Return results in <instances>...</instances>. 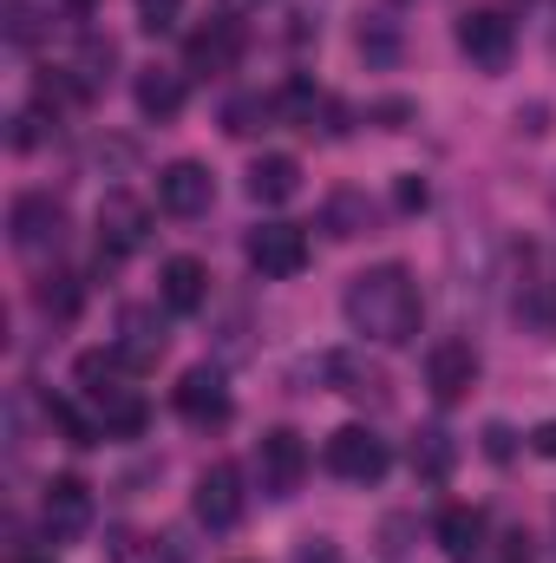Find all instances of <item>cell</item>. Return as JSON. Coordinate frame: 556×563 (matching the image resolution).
I'll use <instances>...</instances> for the list:
<instances>
[{
    "label": "cell",
    "instance_id": "6da1fadb",
    "mask_svg": "<svg viewBox=\"0 0 556 563\" xmlns=\"http://www.w3.org/2000/svg\"><path fill=\"white\" fill-rule=\"evenodd\" d=\"M419 282L400 269V263H380V269H360L347 282V328L374 347H407L419 334Z\"/></svg>",
    "mask_w": 556,
    "mask_h": 563
},
{
    "label": "cell",
    "instance_id": "7a4b0ae2",
    "mask_svg": "<svg viewBox=\"0 0 556 563\" xmlns=\"http://www.w3.org/2000/svg\"><path fill=\"white\" fill-rule=\"evenodd\" d=\"M79 394L92 400V420L105 439H138L144 432V400L125 387V361L119 354H79Z\"/></svg>",
    "mask_w": 556,
    "mask_h": 563
},
{
    "label": "cell",
    "instance_id": "3957f363",
    "mask_svg": "<svg viewBox=\"0 0 556 563\" xmlns=\"http://www.w3.org/2000/svg\"><path fill=\"white\" fill-rule=\"evenodd\" d=\"M321 459H327V472L347 478V485H380L387 465H393V452H387V439H380L374 426H341Z\"/></svg>",
    "mask_w": 556,
    "mask_h": 563
},
{
    "label": "cell",
    "instance_id": "277c9868",
    "mask_svg": "<svg viewBox=\"0 0 556 563\" xmlns=\"http://www.w3.org/2000/svg\"><path fill=\"white\" fill-rule=\"evenodd\" d=\"M190 511H197L203 531H236L243 525V472L230 459L203 465L197 472V492H190Z\"/></svg>",
    "mask_w": 556,
    "mask_h": 563
},
{
    "label": "cell",
    "instance_id": "5b68a950",
    "mask_svg": "<svg viewBox=\"0 0 556 563\" xmlns=\"http://www.w3.org/2000/svg\"><path fill=\"white\" fill-rule=\"evenodd\" d=\"M7 230H13V250H20L26 263H46V256H59V243H66V210H59L53 197H20L13 217H7Z\"/></svg>",
    "mask_w": 556,
    "mask_h": 563
},
{
    "label": "cell",
    "instance_id": "8992f818",
    "mask_svg": "<svg viewBox=\"0 0 556 563\" xmlns=\"http://www.w3.org/2000/svg\"><path fill=\"white\" fill-rule=\"evenodd\" d=\"M249 269L263 282H288L308 269V230L301 223H256L249 230Z\"/></svg>",
    "mask_w": 556,
    "mask_h": 563
},
{
    "label": "cell",
    "instance_id": "52a82bcc",
    "mask_svg": "<svg viewBox=\"0 0 556 563\" xmlns=\"http://www.w3.org/2000/svg\"><path fill=\"white\" fill-rule=\"evenodd\" d=\"M256 472H263V492H269V498H294V492H301V478H308V445H301L294 426L263 432V445H256Z\"/></svg>",
    "mask_w": 556,
    "mask_h": 563
},
{
    "label": "cell",
    "instance_id": "ba28073f",
    "mask_svg": "<svg viewBox=\"0 0 556 563\" xmlns=\"http://www.w3.org/2000/svg\"><path fill=\"white\" fill-rule=\"evenodd\" d=\"M458 53H465L478 73H504V66H511V53H518V33H511V20H504V13L478 7V13H465V20H458Z\"/></svg>",
    "mask_w": 556,
    "mask_h": 563
},
{
    "label": "cell",
    "instance_id": "9c48e42d",
    "mask_svg": "<svg viewBox=\"0 0 556 563\" xmlns=\"http://www.w3.org/2000/svg\"><path fill=\"white\" fill-rule=\"evenodd\" d=\"M144 243H151V210H144L132 190H112L105 203H99V256H138Z\"/></svg>",
    "mask_w": 556,
    "mask_h": 563
},
{
    "label": "cell",
    "instance_id": "30bf717a",
    "mask_svg": "<svg viewBox=\"0 0 556 563\" xmlns=\"http://www.w3.org/2000/svg\"><path fill=\"white\" fill-rule=\"evenodd\" d=\"M210 197H216V177H210L197 157H177V164L157 170V210H170V217H203Z\"/></svg>",
    "mask_w": 556,
    "mask_h": 563
},
{
    "label": "cell",
    "instance_id": "8fae6325",
    "mask_svg": "<svg viewBox=\"0 0 556 563\" xmlns=\"http://www.w3.org/2000/svg\"><path fill=\"white\" fill-rule=\"evenodd\" d=\"M471 380H478V347H471V341H438V347L425 354V387H432L438 407L465 400Z\"/></svg>",
    "mask_w": 556,
    "mask_h": 563
},
{
    "label": "cell",
    "instance_id": "7c38bea8",
    "mask_svg": "<svg viewBox=\"0 0 556 563\" xmlns=\"http://www.w3.org/2000/svg\"><path fill=\"white\" fill-rule=\"evenodd\" d=\"M40 518H46L53 538H79V531L92 525V485L73 478V472H59V478L40 492Z\"/></svg>",
    "mask_w": 556,
    "mask_h": 563
},
{
    "label": "cell",
    "instance_id": "4fadbf2b",
    "mask_svg": "<svg viewBox=\"0 0 556 563\" xmlns=\"http://www.w3.org/2000/svg\"><path fill=\"white\" fill-rule=\"evenodd\" d=\"M177 413L190 426H223L230 420V387H223V374H216V367H190V374L177 380Z\"/></svg>",
    "mask_w": 556,
    "mask_h": 563
},
{
    "label": "cell",
    "instance_id": "5bb4252c",
    "mask_svg": "<svg viewBox=\"0 0 556 563\" xmlns=\"http://www.w3.org/2000/svg\"><path fill=\"white\" fill-rule=\"evenodd\" d=\"M157 295H164L170 314H197V308L210 301V269H203L197 256H170V263L157 269Z\"/></svg>",
    "mask_w": 556,
    "mask_h": 563
},
{
    "label": "cell",
    "instance_id": "9a60e30c",
    "mask_svg": "<svg viewBox=\"0 0 556 563\" xmlns=\"http://www.w3.org/2000/svg\"><path fill=\"white\" fill-rule=\"evenodd\" d=\"M243 59V20H210L190 33V73H230Z\"/></svg>",
    "mask_w": 556,
    "mask_h": 563
},
{
    "label": "cell",
    "instance_id": "2e32d148",
    "mask_svg": "<svg viewBox=\"0 0 556 563\" xmlns=\"http://www.w3.org/2000/svg\"><path fill=\"white\" fill-rule=\"evenodd\" d=\"M112 354L125 361V374H151V367H157V354H164V328H157L151 314H138V308H132V314L119 321Z\"/></svg>",
    "mask_w": 556,
    "mask_h": 563
},
{
    "label": "cell",
    "instance_id": "e0dca14e",
    "mask_svg": "<svg viewBox=\"0 0 556 563\" xmlns=\"http://www.w3.org/2000/svg\"><path fill=\"white\" fill-rule=\"evenodd\" d=\"M485 511H471V505H452L445 518H438V544H445V558L452 563H485Z\"/></svg>",
    "mask_w": 556,
    "mask_h": 563
},
{
    "label": "cell",
    "instance_id": "ac0fdd59",
    "mask_svg": "<svg viewBox=\"0 0 556 563\" xmlns=\"http://www.w3.org/2000/svg\"><path fill=\"white\" fill-rule=\"evenodd\" d=\"M184 99H190V86H184V73H170V66H144L138 73V112L144 119H177L184 112Z\"/></svg>",
    "mask_w": 556,
    "mask_h": 563
},
{
    "label": "cell",
    "instance_id": "d6986e66",
    "mask_svg": "<svg viewBox=\"0 0 556 563\" xmlns=\"http://www.w3.org/2000/svg\"><path fill=\"white\" fill-rule=\"evenodd\" d=\"M294 190H301V164H294L288 151H269V157L249 164V197H256V203H288Z\"/></svg>",
    "mask_w": 556,
    "mask_h": 563
},
{
    "label": "cell",
    "instance_id": "ffe728a7",
    "mask_svg": "<svg viewBox=\"0 0 556 563\" xmlns=\"http://www.w3.org/2000/svg\"><path fill=\"white\" fill-rule=\"evenodd\" d=\"M112 59H119V46H112V40H86V46H79V59H73L66 73H73V86H79V92H99V86L112 79Z\"/></svg>",
    "mask_w": 556,
    "mask_h": 563
},
{
    "label": "cell",
    "instance_id": "44dd1931",
    "mask_svg": "<svg viewBox=\"0 0 556 563\" xmlns=\"http://www.w3.org/2000/svg\"><path fill=\"white\" fill-rule=\"evenodd\" d=\"M413 472H425V478H445L452 472V432H419L413 439Z\"/></svg>",
    "mask_w": 556,
    "mask_h": 563
},
{
    "label": "cell",
    "instance_id": "7402d4cb",
    "mask_svg": "<svg viewBox=\"0 0 556 563\" xmlns=\"http://www.w3.org/2000/svg\"><path fill=\"white\" fill-rule=\"evenodd\" d=\"M46 413H53V426L66 432V445H99V439H105V432H99V420H86L73 400H53Z\"/></svg>",
    "mask_w": 556,
    "mask_h": 563
},
{
    "label": "cell",
    "instance_id": "603a6c76",
    "mask_svg": "<svg viewBox=\"0 0 556 563\" xmlns=\"http://www.w3.org/2000/svg\"><path fill=\"white\" fill-rule=\"evenodd\" d=\"M184 20V0H138V26L144 33H170Z\"/></svg>",
    "mask_w": 556,
    "mask_h": 563
},
{
    "label": "cell",
    "instance_id": "cb8c5ba5",
    "mask_svg": "<svg viewBox=\"0 0 556 563\" xmlns=\"http://www.w3.org/2000/svg\"><path fill=\"white\" fill-rule=\"evenodd\" d=\"M13 144H20V151H33V144H46V106H26V112L13 119Z\"/></svg>",
    "mask_w": 556,
    "mask_h": 563
},
{
    "label": "cell",
    "instance_id": "d4e9b609",
    "mask_svg": "<svg viewBox=\"0 0 556 563\" xmlns=\"http://www.w3.org/2000/svg\"><path fill=\"white\" fill-rule=\"evenodd\" d=\"M7 40H13V46H33V40H40V20H33V7H26V0H13V7H7Z\"/></svg>",
    "mask_w": 556,
    "mask_h": 563
},
{
    "label": "cell",
    "instance_id": "484cf974",
    "mask_svg": "<svg viewBox=\"0 0 556 563\" xmlns=\"http://www.w3.org/2000/svg\"><path fill=\"white\" fill-rule=\"evenodd\" d=\"M294 563H341V551H334L327 538H308V544L294 551Z\"/></svg>",
    "mask_w": 556,
    "mask_h": 563
},
{
    "label": "cell",
    "instance_id": "4316f807",
    "mask_svg": "<svg viewBox=\"0 0 556 563\" xmlns=\"http://www.w3.org/2000/svg\"><path fill=\"white\" fill-rule=\"evenodd\" d=\"M393 203H400V210H425V184H419V177H400Z\"/></svg>",
    "mask_w": 556,
    "mask_h": 563
},
{
    "label": "cell",
    "instance_id": "83f0119b",
    "mask_svg": "<svg viewBox=\"0 0 556 563\" xmlns=\"http://www.w3.org/2000/svg\"><path fill=\"white\" fill-rule=\"evenodd\" d=\"M531 452H537V459H556V420H544L531 432Z\"/></svg>",
    "mask_w": 556,
    "mask_h": 563
},
{
    "label": "cell",
    "instance_id": "f1b7e54d",
    "mask_svg": "<svg viewBox=\"0 0 556 563\" xmlns=\"http://www.w3.org/2000/svg\"><path fill=\"white\" fill-rule=\"evenodd\" d=\"M485 452H491V459H511V432H504V426H485Z\"/></svg>",
    "mask_w": 556,
    "mask_h": 563
},
{
    "label": "cell",
    "instance_id": "f546056e",
    "mask_svg": "<svg viewBox=\"0 0 556 563\" xmlns=\"http://www.w3.org/2000/svg\"><path fill=\"white\" fill-rule=\"evenodd\" d=\"M66 7H99V0H66Z\"/></svg>",
    "mask_w": 556,
    "mask_h": 563
},
{
    "label": "cell",
    "instance_id": "4dcf8cb0",
    "mask_svg": "<svg viewBox=\"0 0 556 563\" xmlns=\"http://www.w3.org/2000/svg\"><path fill=\"white\" fill-rule=\"evenodd\" d=\"M20 563H53V558H20Z\"/></svg>",
    "mask_w": 556,
    "mask_h": 563
}]
</instances>
